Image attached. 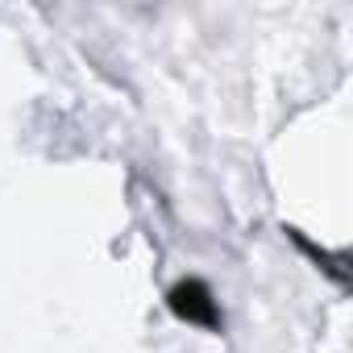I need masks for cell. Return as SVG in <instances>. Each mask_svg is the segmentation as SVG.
<instances>
[{"label":"cell","mask_w":353,"mask_h":353,"mask_svg":"<svg viewBox=\"0 0 353 353\" xmlns=\"http://www.w3.org/2000/svg\"><path fill=\"white\" fill-rule=\"evenodd\" d=\"M179 291H183V295H192V303H183V299H174V312H183V316H192V320H204V324H212V303H208L204 287L188 283V287H179Z\"/></svg>","instance_id":"obj_1"}]
</instances>
